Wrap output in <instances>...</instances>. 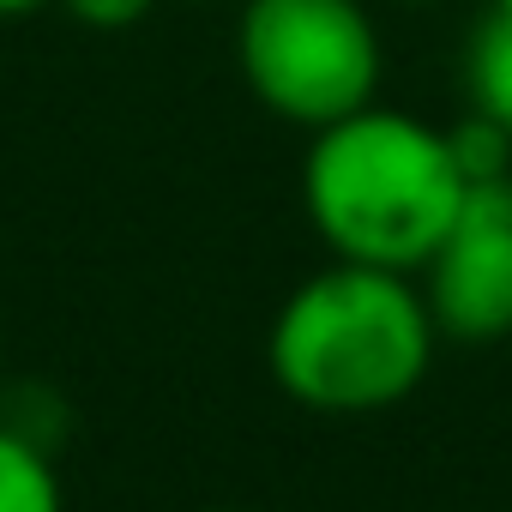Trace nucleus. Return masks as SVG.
<instances>
[{"mask_svg":"<svg viewBox=\"0 0 512 512\" xmlns=\"http://www.w3.org/2000/svg\"><path fill=\"white\" fill-rule=\"evenodd\" d=\"M422 302L458 344L512 338V175L476 181L422 266Z\"/></svg>","mask_w":512,"mask_h":512,"instance_id":"obj_4","label":"nucleus"},{"mask_svg":"<svg viewBox=\"0 0 512 512\" xmlns=\"http://www.w3.org/2000/svg\"><path fill=\"white\" fill-rule=\"evenodd\" d=\"M464 193L470 181L446 127L386 103L320 127L302 157V211L338 260L356 266L422 272Z\"/></svg>","mask_w":512,"mask_h":512,"instance_id":"obj_1","label":"nucleus"},{"mask_svg":"<svg viewBox=\"0 0 512 512\" xmlns=\"http://www.w3.org/2000/svg\"><path fill=\"white\" fill-rule=\"evenodd\" d=\"M55 7H61L73 25L115 37V31H133V25H145L157 0H55Z\"/></svg>","mask_w":512,"mask_h":512,"instance_id":"obj_8","label":"nucleus"},{"mask_svg":"<svg viewBox=\"0 0 512 512\" xmlns=\"http://www.w3.org/2000/svg\"><path fill=\"white\" fill-rule=\"evenodd\" d=\"M0 512H67L55 458L0 422Z\"/></svg>","mask_w":512,"mask_h":512,"instance_id":"obj_6","label":"nucleus"},{"mask_svg":"<svg viewBox=\"0 0 512 512\" xmlns=\"http://www.w3.org/2000/svg\"><path fill=\"white\" fill-rule=\"evenodd\" d=\"M247 91L278 121L320 133L380 97V31L362 0H247L235 19Z\"/></svg>","mask_w":512,"mask_h":512,"instance_id":"obj_3","label":"nucleus"},{"mask_svg":"<svg viewBox=\"0 0 512 512\" xmlns=\"http://www.w3.org/2000/svg\"><path fill=\"white\" fill-rule=\"evenodd\" d=\"M488 7H494V13H506V19H512V0H488Z\"/></svg>","mask_w":512,"mask_h":512,"instance_id":"obj_10","label":"nucleus"},{"mask_svg":"<svg viewBox=\"0 0 512 512\" xmlns=\"http://www.w3.org/2000/svg\"><path fill=\"white\" fill-rule=\"evenodd\" d=\"M446 139H452V157H458V169H464L470 187L512 175V133H506L500 121H488V115L470 109L458 127H446Z\"/></svg>","mask_w":512,"mask_h":512,"instance_id":"obj_7","label":"nucleus"},{"mask_svg":"<svg viewBox=\"0 0 512 512\" xmlns=\"http://www.w3.org/2000/svg\"><path fill=\"white\" fill-rule=\"evenodd\" d=\"M37 7H55V0H0V19H25Z\"/></svg>","mask_w":512,"mask_h":512,"instance_id":"obj_9","label":"nucleus"},{"mask_svg":"<svg viewBox=\"0 0 512 512\" xmlns=\"http://www.w3.org/2000/svg\"><path fill=\"white\" fill-rule=\"evenodd\" d=\"M458 79H464L470 109L488 115V121H500L512 133V19L506 13L488 7L476 19V31L464 43V73Z\"/></svg>","mask_w":512,"mask_h":512,"instance_id":"obj_5","label":"nucleus"},{"mask_svg":"<svg viewBox=\"0 0 512 512\" xmlns=\"http://www.w3.org/2000/svg\"><path fill=\"white\" fill-rule=\"evenodd\" d=\"M434 314L410 272L338 260L290 290L266 356L278 386L326 416H368L404 404L434 362Z\"/></svg>","mask_w":512,"mask_h":512,"instance_id":"obj_2","label":"nucleus"}]
</instances>
